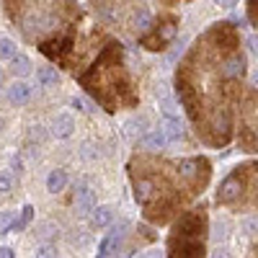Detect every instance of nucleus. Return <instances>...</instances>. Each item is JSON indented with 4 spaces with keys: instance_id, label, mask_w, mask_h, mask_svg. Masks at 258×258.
I'll use <instances>...</instances> for the list:
<instances>
[{
    "instance_id": "obj_16",
    "label": "nucleus",
    "mask_w": 258,
    "mask_h": 258,
    "mask_svg": "<svg viewBox=\"0 0 258 258\" xmlns=\"http://www.w3.org/2000/svg\"><path fill=\"white\" fill-rule=\"evenodd\" d=\"M13 222H16V217L11 212H0V232H6L8 227H13Z\"/></svg>"
},
{
    "instance_id": "obj_19",
    "label": "nucleus",
    "mask_w": 258,
    "mask_h": 258,
    "mask_svg": "<svg viewBox=\"0 0 258 258\" xmlns=\"http://www.w3.org/2000/svg\"><path fill=\"white\" fill-rule=\"evenodd\" d=\"M147 24H150V13L142 11V13L137 16V26H140V29H147Z\"/></svg>"
},
{
    "instance_id": "obj_27",
    "label": "nucleus",
    "mask_w": 258,
    "mask_h": 258,
    "mask_svg": "<svg viewBox=\"0 0 258 258\" xmlns=\"http://www.w3.org/2000/svg\"><path fill=\"white\" fill-rule=\"evenodd\" d=\"M0 85H3V70H0Z\"/></svg>"
},
{
    "instance_id": "obj_11",
    "label": "nucleus",
    "mask_w": 258,
    "mask_h": 258,
    "mask_svg": "<svg viewBox=\"0 0 258 258\" xmlns=\"http://www.w3.org/2000/svg\"><path fill=\"white\" fill-rule=\"evenodd\" d=\"M168 142V135L163 132V129H155V132L153 135H147L145 140H142V145L145 147H153V150H158V147H163Z\"/></svg>"
},
{
    "instance_id": "obj_3",
    "label": "nucleus",
    "mask_w": 258,
    "mask_h": 258,
    "mask_svg": "<svg viewBox=\"0 0 258 258\" xmlns=\"http://www.w3.org/2000/svg\"><path fill=\"white\" fill-rule=\"evenodd\" d=\"M73 129H75V121L70 114H57L54 121H52V135L59 137V140H68L73 135Z\"/></svg>"
},
{
    "instance_id": "obj_20",
    "label": "nucleus",
    "mask_w": 258,
    "mask_h": 258,
    "mask_svg": "<svg viewBox=\"0 0 258 258\" xmlns=\"http://www.w3.org/2000/svg\"><path fill=\"white\" fill-rule=\"evenodd\" d=\"M31 137L34 140H44V126H34L31 129Z\"/></svg>"
},
{
    "instance_id": "obj_10",
    "label": "nucleus",
    "mask_w": 258,
    "mask_h": 258,
    "mask_svg": "<svg viewBox=\"0 0 258 258\" xmlns=\"http://www.w3.org/2000/svg\"><path fill=\"white\" fill-rule=\"evenodd\" d=\"M34 235H36L41 243H49L54 235H57V225H54V222H39L36 230H34Z\"/></svg>"
},
{
    "instance_id": "obj_13",
    "label": "nucleus",
    "mask_w": 258,
    "mask_h": 258,
    "mask_svg": "<svg viewBox=\"0 0 258 258\" xmlns=\"http://www.w3.org/2000/svg\"><path fill=\"white\" fill-rule=\"evenodd\" d=\"M18 52H16V41L11 39H0V57L3 59H13Z\"/></svg>"
},
{
    "instance_id": "obj_25",
    "label": "nucleus",
    "mask_w": 258,
    "mask_h": 258,
    "mask_svg": "<svg viewBox=\"0 0 258 258\" xmlns=\"http://www.w3.org/2000/svg\"><path fill=\"white\" fill-rule=\"evenodd\" d=\"M11 165H13V170H21V160H18V158H13Z\"/></svg>"
},
{
    "instance_id": "obj_12",
    "label": "nucleus",
    "mask_w": 258,
    "mask_h": 258,
    "mask_svg": "<svg viewBox=\"0 0 258 258\" xmlns=\"http://www.w3.org/2000/svg\"><path fill=\"white\" fill-rule=\"evenodd\" d=\"M160 129L168 135V140H176V137H181V124H178L173 116H165V119H163V124H160Z\"/></svg>"
},
{
    "instance_id": "obj_7",
    "label": "nucleus",
    "mask_w": 258,
    "mask_h": 258,
    "mask_svg": "<svg viewBox=\"0 0 258 258\" xmlns=\"http://www.w3.org/2000/svg\"><path fill=\"white\" fill-rule=\"evenodd\" d=\"M57 80H59V75L52 68H39L36 70V83L41 85V88H52V85H57Z\"/></svg>"
},
{
    "instance_id": "obj_18",
    "label": "nucleus",
    "mask_w": 258,
    "mask_h": 258,
    "mask_svg": "<svg viewBox=\"0 0 258 258\" xmlns=\"http://www.w3.org/2000/svg\"><path fill=\"white\" fill-rule=\"evenodd\" d=\"M11 186H13V183H11V176H8V173H0V194H8Z\"/></svg>"
},
{
    "instance_id": "obj_29",
    "label": "nucleus",
    "mask_w": 258,
    "mask_h": 258,
    "mask_svg": "<svg viewBox=\"0 0 258 258\" xmlns=\"http://www.w3.org/2000/svg\"><path fill=\"white\" fill-rule=\"evenodd\" d=\"M135 258H142V255H135Z\"/></svg>"
},
{
    "instance_id": "obj_14",
    "label": "nucleus",
    "mask_w": 258,
    "mask_h": 258,
    "mask_svg": "<svg viewBox=\"0 0 258 258\" xmlns=\"http://www.w3.org/2000/svg\"><path fill=\"white\" fill-rule=\"evenodd\" d=\"M31 212H34L31 207H24V212H21V217L13 222V230H16V232H21V230H24V227L29 225V220H31Z\"/></svg>"
},
{
    "instance_id": "obj_6",
    "label": "nucleus",
    "mask_w": 258,
    "mask_h": 258,
    "mask_svg": "<svg viewBox=\"0 0 258 258\" xmlns=\"http://www.w3.org/2000/svg\"><path fill=\"white\" fill-rule=\"evenodd\" d=\"M11 70H13V75H18V78H26V75L31 73V59H29L26 54H16V57L11 59Z\"/></svg>"
},
{
    "instance_id": "obj_4",
    "label": "nucleus",
    "mask_w": 258,
    "mask_h": 258,
    "mask_svg": "<svg viewBox=\"0 0 258 258\" xmlns=\"http://www.w3.org/2000/svg\"><path fill=\"white\" fill-rule=\"evenodd\" d=\"M238 194H240V178L238 176H230L225 183H222V188H220V202H235L238 199Z\"/></svg>"
},
{
    "instance_id": "obj_26",
    "label": "nucleus",
    "mask_w": 258,
    "mask_h": 258,
    "mask_svg": "<svg viewBox=\"0 0 258 258\" xmlns=\"http://www.w3.org/2000/svg\"><path fill=\"white\" fill-rule=\"evenodd\" d=\"M147 258H160V253H158V250H153V253H147Z\"/></svg>"
},
{
    "instance_id": "obj_28",
    "label": "nucleus",
    "mask_w": 258,
    "mask_h": 258,
    "mask_svg": "<svg viewBox=\"0 0 258 258\" xmlns=\"http://www.w3.org/2000/svg\"><path fill=\"white\" fill-rule=\"evenodd\" d=\"M3 124H6V121H3V119H0V129H3Z\"/></svg>"
},
{
    "instance_id": "obj_1",
    "label": "nucleus",
    "mask_w": 258,
    "mask_h": 258,
    "mask_svg": "<svg viewBox=\"0 0 258 258\" xmlns=\"http://www.w3.org/2000/svg\"><path fill=\"white\" fill-rule=\"evenodd\" d=\"M75 209L80 214H88V212L96 209V197H93V191L85 186V183L75 186Z\"/></svg>"
},
{
    "instance_id": "obj_9",
    "label": "nucleus",
    "mask_w": 258,
    "mask_h": 258,
    "mask_svg": "<svg viewBox=\"0 0 258 258\" xmlns=\"http://www.w3.org/2000/svg\"><path fill=\"white\" fill-rule=\"evenodd\" d=\"M91 222H93V227H106L111 222V209L109 207H96L91 212Z\"/></svg>"
},
{
    "instance_id": "obj_8",
    "label": "nucleus",
    "mask_w": 258,
    "mask_h": 258,
    "mask_svg": "<svg viewBox=\"0 0 258 258\" xmlns=\"http://www.w3.org/2000/svg\"><path fill=\"white\" fill-rule=\"evenodd\" d=\"M64 183H68V173H64V170H52L49 178H47V191L57 194V191L64 188Z\"/></svg>"
},
{
    "instance_id": "obj_22",
    "label": "nucleus",
    "mask_w": 258,
    "mask_h": 258,
    "mask_svg": "<svg viewBox=\"0 0 258 258\" xmlns=\"http://www.w3.org/2000/svg\"><path fill=\"white\" fill-rule=\"evenodd\" d=\"M248 44H250V49H253V54L258 57V39H255V36H250V39H248Z\"/></svg>"
},
{
    "instance_id": "obj_5",
    "label": "nucleus",
    "mask_w": 258,
    "mask_h": 258,
    "mask_svg": "<svg viewBox=\"0 0 258 258\" xmlns=\"http://www.w3.org/2000/svg\"><path fill=\"white\" fill-rule=\"evenodd\" d=\"M222 73H225L227 78H235V75H243V73H245V59H243L240 54H235V57L225 59V64H222Z\"/></svg>"
},
{
    "instance_id": "obj_24",
    "label": "nucleus",
    "mask_w": 258,
    "mask_h": 258,
    "mask_svg": "<svg viewBox=\"0 0 258 258\" xmlns=\"http://www.w3.org/2000/svg\"><path fill=\"white\" fill-rule=\"evenodd\" d=\"M0 258H13V250L3 245V248H0Z\"/></svg>"
},
{
    "instance_id": "obj_15",
    "label": "nucleus",
    "mask_w": 258,
    "mask_h": 258,
    "mask_svg": "<svg viewBox=\"0 0 258 258\" xmlns=\"http://www.w3.org/2000/svg\"><path fill=\"white\" fill-rule=\"evenodd\" d=\"M36 258H57V248L52 243H41L36 248Z\"/></svg>"
},
{
    "instance_id": "obj_17",
    "label": "nucleus",
    "mask_w": 258,
    "mask_h": 258,
    "mask_svg": "<svg viewBox=\"0 0 258 258\" xmlns=\"http://www.w3.org/2000/svg\"><path fill=\"white\" fill-rule=\"evenodd\" d=\"M73 103L78 106L80 111H88V114H91V111H96V109H93V103H91V101H85V98H78V96H75V98H73Z\"/></svg>"
},
{
    "instance_id": "obj_2",
    "label": "nucleus",
    "mask_w": 258,
    "mask_h": 258,
    "mask_svg": "<svg viewBox=\"0 0 258 258\" xmlns=\"http://www.w3.org/2000/svg\"><path fill=\"white\" fill-rule=\"evenodd\" d=\"M6 96H8V101H11V103L21 106V103H26V101L31 98V85H29V83H24V80H16V83H11V85H8Z\"/></svg>"
},
{
    "instance_id": "obj_23",
    "label": "nucleus",
    "mask_w": 258,
    "mask_h": 258,
    "mask_svg": "<svg viewBox=\"0 0 258 258\" xmlns=\"http://www.w3.org/2000/svg\"><path fill=\"white\" fill-rule=\"evenodd\" d=\"M214 3H217V6H225V8H232L235 3H238V0H214Z\"/></svg>"
},
{
    "instance_id": "obj_21",
    "label": "nucleus",
    "mask_w": 258,
    "mask_h": 258,
    "mask_svg": "<svg viewBox=\"0 0 258 258\" xmlns=\"http://www.w3.org/2000/svg\"><path fill=\"white\" fill-rule=\"evenodd\" d=\"M245 230H248V235H253L258 230V220H245Z\"/></svg>"
}]
</instances>
